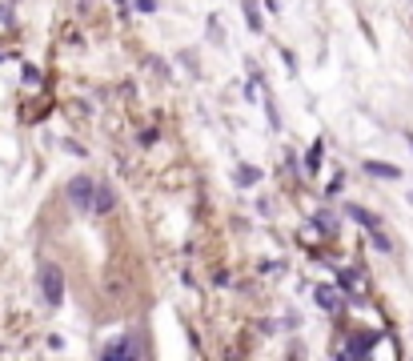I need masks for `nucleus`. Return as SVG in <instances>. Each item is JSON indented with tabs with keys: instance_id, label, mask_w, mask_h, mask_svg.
I'll return each instance as SVG.
<instances>
[{
	"instance_id": "nucleus-1",
	"label": "nucleus",
	"mask_w": 413,
	"mask_h": 361,
	"mask_svg": "<svg viewBox=\"0 0 413 361\" xmlns=\"http://www.w3.org/2000/svg\"><path fill=\"white\" fill-rule=\"evenodd\" d=\"M40 293H45L48 309H61L64 305V273L57 265H45V269H40Z\"/></svg>"
},
{
	"instance_id": "nucleus-2",
	"label": "nucleus",
	"mask_w": 413,
	"mask_h": 361,
	"mask_svg": "<svg viewBox=\"0 0 413 361\" xmlns=\"http://www.w3.org/2000/svg\"><path fill=\"white\" fill-rule=\"evenodd\" d=\"M93 197H96V180L93 177H73L68 180V201L77 213H93Z\"/></svg>"
},
{
	"instance_id": "nucleus-3",
	"label": "nucleus",
	"mask_w": 413,
	"mask_h": 361,
	"mask_svg": "<svg viewBox=\"0 0 413 361\" xmlns=\"http://www.w3.org/2000/svg\"><path fill=\"white\" fill-rule=\"evenodd\" d=\"M373 345H377V333H353L350 345H345V358H366Z\"/></svg>"
},
{
	"instance_id": "nucleus-4",
	"label": "nucleus",
	"mask_w": 413,
	"mask_h": 361,
	"mask_svg": "<svg viewBox=\"0 0 413 361\" xmlns=\"http://www.w3.org/2000/svg\"><path fill=\"white\" fill-rule=\"evenodd\" d=\"M313 297H317V305L325 313H337V309H345V305H341V297L333 293V289H329V285H313Z\"/></svg>"
},
{
	"instance_id": "nucleus-5",
	"label": "nucleus",
	"mask_w": 413,
	"mask_h": 361,
	"mask_svg": "<svg viewBox=\"0 0 413 361\" xmlns=\"http://www.w3.org/2000/svg\"><path fill=\"white\" fill-rule=\"evenodd\" d=\"M105 358H137V345L133 337H112V345H105Z\"/></svg>"
},
{
	"instance_id": "nucleus-6",
	"label": "nucleus",
	"mask_w": 413,
	"mask_h": 361,
	"mask_svg": "<svg viewBox=\"0 0 413 361\" xmlns=\"http://www.w3.org/2000/svg\"><path fill=\"white\" fill-rule=\"evenodd\" d=\"M345 213H350L357 225H366V229H382V217L369 213V209H361V205H345Z\"/></svg>"
},
{
	"instance_id": "nucleus-7",
	"label": "nucleus",
	"mask_w": 413,
	"mask_h": 361,
	"mask_svg": "<svg viewBox=\"0 0 413 361\" xmlns=\"http://www.w3.org/2000/svg\"><path fill=\"white\" fill-rule=\"evenodd\" d=\"M366 173L369 177H382V180H398L401 177L398 164H385V161H366Z\"/></svg>"
},
{
	"instance_id": "nucleus-8",
	"label": "nucleus",
	"mask_w": 413,
	"mask_h": 361,
	"mask_svg": "<svg viewBox=\"0 0 413 361\" xmlns=\"http://www.w3.org/2000/svg\"><path fill=\"white\" fill-rule=\"evenodd\" d=\"M337 285H341V289H345V293H350L353 301H361V285H357V273H353V269L337 273Z\"/></svg>"
},
{
	"instance_id": "nucleus-9",
	"label": "nucleus",
	"mask_w": 413,
	"mask_h": 361,
	"mask_svg": "<svg viewBox=\"0 0 413 361\" xmlns=\"http://www.w3.org/2000/svg\"><path fill=\"white\" fill-rule=\"evenodd\" d=\"M321 157H325V141H313V148L305 153V169H309V173H317V169H321Z\"/></svg>"
},
{
	"instance_id": "nucleus-10",
	"label": "nucleus",
	"mask_w": 413,
	"mask_h": 361,
	"mask_svg": "<svg viewBox=\"0 0 413 361\" xmlns=\"http://www.w3.org/2000/svg\"><path fill=\"white\" fill-rule=\"evenodd\" d=\"M112 209V193L105 185H96V197H93V213H109Z\"/></svg>"
},
{
	"instance_id": "nucleus-11",
	"label": "nucleus",
	"mask_w": 413,
	"mask_h": 361,
	"mask_svg": "<svg viewBox=\"0 0 413 361\" xmlns=\"http://www.w3.org/2000/svg\"><path fill=\"white\" fill-rule=\"evenodd\" d=\"M261 180V169L257 164H241L237 169V185H257Z\"/></svg>"
},
{
	"instance_id": "nucleus-12",
	"label": "nucleus",
	"mask_w": 413,
	"mask_h": 361,
	"mask_svg": "<svg viewBox=\"0 0 413 361\" xmlns=\"http://www.w3.org/2000/svg\"><path fill=\"white\" fill-rule=\"evenodd\" d=\"M245 20H249V29H253V33H261V29H265V20H261V13H257L253 0H245Z\"/></svg>"
},
{
	"instance_id": "nucleus-13",
	"label": "nucleus",
	"mask_w": 413,
	"mask_h": 361,
	"mask_svg": "<svg viewBox=\"0 0 413 361\" xmlns=\"http://www.w3.org/2000/svg\"><path fill=\"white\" fill-rule=\"evenodd\" d=\"M369 241H373V249H377V253H393V241H389L382 229H369Z\"/></svg>"
},
{
	"instance_id": "nucleus-14",
	"label": "nucleus",
	"mask_w": 413,
	"mask_h": 361,
	"mask_svg": "<svg viewBox=\"0 0 413 361\" xmlns=\"http://www.w3.org/2000/svg\"><path fill=\"white\" fill-rule=\"evenodd\" d=\"M313 225H317L321 233H333V221H329L325 213H317V217H313Z\"/></svg>"
},
{
	"instance_id": "nucleus-15",
	"label": "nucleus",
	"mask_w": 413,
	"mask_h": 361,
	"mask_svg": "<svg viewBox=\"0 0 413 361\" xmlns=\"http://www.w3.org/2000/svg\"><path fill=\"white\" fill-rule=\"evenodd\" d=\"M24 81L36 84V81H40V68H36V65H24Z\"/></svg>"
},
{
	"instance_id": "nucleus-16",
	"label": "nucleus",
	"mask_w": 413,
	"mask_h": 361,
	"mask_svg": "<svg viewBox=\"0 0 413 361\" xmlns=\"http://www.w3.org/2000/svg\"><path fill=\"white\" fill-rule=\"evenodd\" d=\"M137 8H141V13H153V8H157V0H137Z\"/></svg>"
},
{
	"instance_id": "nucleus-17",
	"label": "nucleus",
	"mask_w": 413,
	"mask_h": 361,
	"mask_svg": "<svg viewBox=\"0 0 413 361\" xmlns=\"http://www.w3.org/2000/svg\"><path fill=\"white\" fill-rule=\"evenodd\" d=\"M405 145H410V148H413V129H405Z\"/></svg>"
},
{
	"instance_id": "nucleus-18",
	"label": "nucleus",
	"mask_w": 413,
	"mask_h": 361,
	"mask_svg": "<svg viewBox=\"0 0 413 361\" xmlns=\"http://www.w3.org/2000/svg\"><path fill=\"white\" fill-rule=\"evenodd\" d=\"M117 4H125V0H117Z\"/></svg>"
}]
</instances>
